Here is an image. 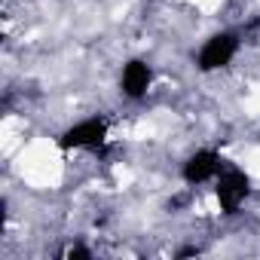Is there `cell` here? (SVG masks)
<instances>
[{"instance_id": "6da1fadb", "label": "cell", "mask_w": 260, "mask_h": 260, "mask_svg": "<svg viewBox=\"0 0 260 260\" xmlns=\"http://www.w3.org/2000/svg\"><path fill=\"white\" fill-rule=\"evenodd\" d=\"M107 138V122L104 119H86V122H77L74 128H68V132L61 135V147L71 150V147H101Z\"/></svg>"}, {"instance_id": "277c9868", "label": "cell", "mask_w": 260, "mask_h": 260, "mask_svg": "<svg viewBox=\"0 0 260 260\" xmlns=\"http://www.w3.org/2000/svg\"><path fill=\"white\" fill-rule=\"evenodd\" d=\"M217 169H220V156H217L214 150H199V153H193V156L187 159L184 178H187L190 184H202V181L214 178Z\"/></svg>"}, {"instance_id": "3957f363", "label": "cell", "mask_w": 260, "mask_h": 260, "mask_svg": "<svg viewBox=\"0 0 260 260\" xmlns=\"http://www.w3.org/2000/svg\"><path fill=\"white\" fill-rule=\"evenodd\" d=\"M236 49H239V40H236L233 34H217V37H211V40L202 46V52H199V68H202V71H217V68L230 64V58L236 55Z\"/></svg>"}, {"instance_id": "7a4b0ae2", "label": "cell", "mask_w": 260, "mask_h": 260, "mask_svg": "<svg viewBox=\"0 0 260 260\" xmlns=\"http://www.w3.org/2000/svg\"><path fill=\"white\" fill-rule=\"evenodd\" d=\"M248 196V175L230 169L220 175L217 181V202L223 208V214H236V208L242 205V199Z\"/></svg>"}, {"instance_id": "5b68a950", "label": "cell", "mask_w": 260, "mask_h": 260, "mask_svg": "<svg viewBox=\"0 0 260 260\" xmlns=\"http://www.w3.org/2000/svg\"><path fill=\"white\" fill-rule=\"evenodd\" d=\"M150 89V68L144 61H128L122 68V92L128 98H141Z\"/></svg>"}, {"instance_id": "8992f818", "label": "cell", "mask_w": 260, "mask_h": 260, "mask_svg": "<svg viewBox=\"0 0 260 260\" xmlns=\"http://www.w3.org/2000/svg\"><path fill=\"white\" fill-rule=\"evenodd\" d=\"M68 257H71V260H74V257H80V260H83V257H89V251L77 245V248H71V251H68Z\"/></svg>"}]
</instances>
